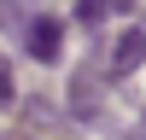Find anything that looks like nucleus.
Returning a JSON list of instances; mask_svg holds the SVG:
<instances>
[{
  "instance_id": "1",
  "label": "nucleus",
  "mask_w": 146,
  "mask_h": 140,
  "mask_svg": "<svg viewBox=\"0 0 146 140\" xmlns=\"http://www.w3.org/2000/svg\"><path fill=\"white\" fill-rule=\"evenodd\" d=\"M23 53H29L35 64H58V53H64V23H58L53 12H29V18H23Z\"/></svg>"
},
{
  "instance_id": "2",
  "label": "nucleus",
  "mask_w": 146,
  "mask_h": 140,
  "mask_svg": "<svg viewBox=\"0 0 146 140\" xmlns=\"http://www.w3.org/2000/svg\"><path fill=\"white\" fill-rule=\"evenodd\" d=\"M140 64H146V23H129V29H123V35L111 41L105 76H111V82H123V76H135Z\"/></svg>"
},
{
  "instance_id": "3",
  "label": "nucleus",
  "mask_w": 146,
  "mask_h": 140,
  "mask_svg": "<svg viewBox=\"0 0 146 140\" xmlns=\"http://www.w3.org/2000/svg\"><path fill=\"white\" fill-rule=\"evenodd\" d=\"M94 93H100L94 70H76V82H70V111H76V117H94Z\"/></svg>"
},
{
  "instance_id": "4",
  "label": "nucleus",
  "mask_w": 146,
  "mask_h": 140,
  "mask_svg": "<svg viewBox=\"0 0 146 140\" xmlns=\"http://www.w3.org/2000/svg\"><path fill=\"white\" fill-rule=\"evenodd\" d=\"M105 12H111V0H76V23H88V29H100Z\"/></svg>"
},
{
  "instance_id": "5",
  "label": "nucleus",
  "mask_w": 146,
  "mask_h": 140,
  "mask_svg": "<svg viewBox=\"0 0 146 140\" xmlns=\"http://www.w3.org/2000/svg\"><path fill=\"white\" fill-rule=\"evenodd\" d=\"M12 99H18V93H12V70L0 64V105H12Z\"/></svg>"
},
{
  "instance_id": "6",
  "label": "nucleus",
  "mask_w": 146,
  "mask_h": 140,
  "mask_svg": "<svg viewBox=\"0 0 146 140\" xmlns=\"http://www.w3.org/2000/svg\"><path fill=\"white\" fill-rule=\"evenodd\" d=\"M0 140H23V134H0Z\"/></svg>"
},
{
  "instance_id": "7",
  "label": "nucleus",
  "mask_w": 146,
  "mask_h": 140,
  "mask_svg": "<svg viewBox=\"0 0 146 140\" xmlns=\"http://www.w3.org/2000/svg\"><path fill=\"white\" fill-rule=\"evenodd\" d=\"M129 140H146V134H129Z\"/></svg>"
}]
</instances>
